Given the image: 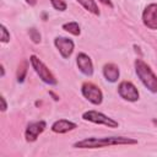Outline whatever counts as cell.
I'll list each match as a JSON object with an SVG mask.
<instances>
[{"instance_id":"cell-18","label":"cell","mask_w":157,"mask_h":157,"mask_svg":"<svg viewBox=\"0 0 157 157\" xmlns=\"http://www.w3.org/2000/svg\"><path fill=\"white\" fill-rule=\"evenodd\" d=\"M0 28H1V38L0 39H1L2 43H7L10 40V32L7 31V28L4 25H1Z\"/></svg>"},{"instance_id":"cell-7","label":"cell","mask_w":157,"mask_h":157,"mask_svg":"<svg viewBox=\"0 0 157 157\" xmlns=\"http://www.w3.org/2000/svg\"><path fill=\"white\" fill-rule=\"evenodd\" d=\"M47 128V123L44 120H39V121H32L27 125L26 131H25V137L26 141L28 142H33L37 140V137L45 130Z\"/></svg>"},{"instance_id":"cell-5","label":"cell","mask_w":157,"mask_h":157,"mask_svg":"<svg viewBox=\"0 0 157 157\" xmlns=\"http://www.w3.org/2000/svg\"><path fill=\"white\" fill-rule=\"evenodd\" d=\"M81 92H82L83 97L88 102H91L92 104L98 105L103 101V93H102V91L99 90L98 86H96L92 82H85L82 85V87H81Z\"/></svg>"},{"instance_id":"cell-9","label":"cell","mask_w":157,"mask_h":157,"mask_svg":"<svg viewBox=\"0 0 157 157\" xmlns=\"http://www.w3.org/2000/svg\"><path fill=\"white\" fill-rule=\"evenodd\" d=\"M54 44L64 59H69L74 52V48H75L74 42L66 37H56L54 39Z\"/></svg>"},{"instance_id":"cell-13","label":"cell","mask_w":157,"mask_h":157,"mask_svg":"<svg viewBox=\"0 0 157 157\" xmlns=\"http://www.w3.org/2000/svg\"><path fill=\"white\" fill-rule=\"evenodd\" d=\"M80 5H82L88 12L93 13V15H99V9L97 6V4L94 2V0H76Z\"/></svg>"},{"instance_id":"cell-12","label":"cell","mask_w":157,"mask_h":157,"mask_svg":"<svg viewBox=\"0 0 157 157\" xmlns=\"http://www.w3.org/2000/svg\"><path fill=\"white\" fill-rule=\"evenodd\" d=\"M103 75L109 82H115L119 78V67L113 63L105 64L103 66Z\"/></svg>"},{"instance_id":"cell-10","label":"cell","mask_w":157,"mask_h":157,"mask_svg":"<svg viewBox=\"0 0 157 157\" xmlns=\"http://www.w3.org/2000/svg\"><path fill=\"white\" fill-rule=\"evenodd\" d=\"M76 63H77V66L80 69V71L86 75V76H92L93 74V64H92V60L91 58L85 54V53H80L76 58Z\"/></svg>"},{"instance_id":"cell-3","label":"cell","mask_w":157,"mask_h":157,"mask_svg":"<svg viewBox=\"0 0 157 157\" xmlns=\"http://www.w3.org/2000/svg\"><path fill=\"white\" fill-rule=\"evenodd\" d=\"M29 63H31L32 67L34 69V71L37 72V75L39 76V78H40L43 82H45V83H48V85H52V86H55V85L58 83V81H56L55 76L52 74V71H50V70L45 66V64H44L42 60H39L36 55H31Z\"/></svg>"},{"instance_id":"cell-1","label":"cell","mask_w":157,"mask_h":157,"mask_svg":"<svg viewBox=\"0 0 157 157\" xmlns=\"http://www.w3.org/2000/svg\"><path fill=\"white\" fill-rule=\"evenodd\" d=\"M137 140L125 136H105V137H87L74 144L76 148H101L114 145H136Z\"/></svg>"},{"instance_id":"cell-6","label":"cell","mask_w":157,"mask_h":157,"mask_svg":"<svg viewBox=\"0 0 157 157\" xmlns=\"http://www.w3.org/2000/svg\"><path fill=\"white\" fill-rule=\"evenodd\" d=\"M118 93L123 99L129 102H135L139 99V91L130 81H121L118 86Z\"/></svg>"},{"instance_id":"cell-14","label":"cell","mask_w":157,"mask_h":157,"mask_svg":"<svg viewBox=\"0 0 157 157\" xmlns=\"http://www.w3.org/2000/svg\"><path fill=\"white\" fill-rule=\"evenodd\" d=\"M27 69H28V61L27 60H22L18 65V69H17V81L18 82H23L25 81V77H26V74H27Z\"/></svg>"},{"instance_id":"cell-2","label":"cell","mask_w":157,"mask_h":157,"mask_svg":"<svg viewBox=\"0 0 157 157\" xmlns=\"http://www.w3.org/2000/svg\"><path fill=\"white\" fill-rule=\"evenodd\" d=\"M135 71L140 81L144 83V86L150 90L151 92H157V76L152 71V69L141 59L135 60Z\"/></svg>"},{"instance_id":"cell-20","label":"cell","mask_w":157,"mask_h":157,"mask_svg":"<svg viewBox=\"0 0 157 157\" xmlns=\"http://www.w3.org/2000/svg\"><path fill=\"white\" fill-rule=\"evenodd\" d=\"M99 2H102L103 5H105V6H108V7H110V9H113V2L110 1V0H98Z\"/></svg>"},{"instance_id":"cell-4","label":"cell","mask_w":157,"mask_h":157,"mask_svg":"<svg viewBox=\"0 0 157 157\" xmlns=\"http://www.w3.org/2000/svg\"><path fill=\"white\" fill-rule=\"evenodd\" d=\"M82 119L83 120H87V121H91V123H94V124H99V125H105L108 128H118L119 124L117 120L107 117L105 114L101 113V112H97V110H87L82 114Z\"/></svg>"},{"instance_id":"cell-22","label":"cell","mask_w":157,"mask_h":157,"mask_svg":"<svg viewBox=\"0 0 157 157\" xmlns=\"http://www.w3.org/2000/svg\"><path fill=\"white\" fill-rule=\"evenodd\" d=\"M0 69H1V77H4V75H5V69H4V66H2V65L0 66Z\"/></svg>"},{"instance_id":"cell-23","label":"cell","mask_w":157,"mask_h":157,"mask_svg":"<svg viewBox=\"0 0 157 157\" xmlns=\"http://www.w3.org/2000/svg\"><path fill=\"white\" fill-rule=\"evenodd\" d=\"M152 123H153L155 125H157V120H156V119H153V120H152Z\"/></svg>"},{"instance_id":"cell-19","label":"cell","mask_w":157,"mask_h":157,"mask_svg":"<svg viewBox=\"0 0 157 157\" xmlns=\"http://www.w3.org/2000/svg\"><path fill=\"white\" fill-rule=\"evenodd\" d=\"M0 102H1V112H5L7 109V103H6V99L4 96L0 97Z\"/></svg>"},{"instance_id":"cell-15","label":"cell","mask_w":157,"mask_h":157,"mask_svg":"<svg viewBox=\"0 0 157 157\" xmlns=\"http://www.w3.org/2000/svg\"><path fill=\"white\" fill-rule=\"evenodd\" d=\"M63 29H65L66 32L74 34V36H78L81 33V29H80V26L77 22H67V23H64L63 25Z\"/></svg>"},{"instance_id":"cell-17","label":"cell","mask_w":157,"mask_h":157,"mask_svg":"<svg viewBox=\"0 0 157 157\" xmlns=\"http://www.w3.org/2000/svg\"><path fill=\"white\" fill-rule=\"evenodd\" d=\"M28 34H29L31 39L33 40V43H39L40 42V33L36 28H29Z\"/></svg>"},{"instance_id":"cell-11","label":"cell","mask_w":157,"mask_h":157,"mask_svg":"<svg viewBox=\"0 0 157 157\" xmlns=\"http://www.w3.org/2000/svg\"><path fill=\"white\" fill-rule=\"evenodd\" d=\"M76 124L70 121V120H66V119H60V120H56L55 123H53L52 125V131L56 132V134H65V132H69L74 129H76Z\"/></svg>"},{"instance_id":"cell-21","label":"cell","mask_w":157,"mask_h":157,"mask_svg":"<svg viewBox=\"0 0 157 157\" xmlns=\"http://www.w3.org/2000/svg\"><path fill=\"white\" fill-rule=\"evenodd\" d=\"M26 2H27L28 5H31V6H34L36 2H37V0H26Z\"/></svg>"},{"instance_id":"cell-8","label":"cell","mask_w":157,"mask_h":157,"mask_svg":"<svg viewBox=\"0 0 157 157\" xmlns=\"http://www.w3.org/2000/svg\"><path fill=\"white\" fill-rule=\"evenodd\" d=\"M142 22L150 29H157V4H150L142 12Z\"/></svg>"},{"instance_id":"cell-16","label":"cell","mask_w":157,"mask_h":157,"mask_svg":"<svg viewBox=\"0 0 157 157\" xmlns=\"http://www.w3.org/2000/svg\"><path fill=\"white\" fill-rule=\"evenodd\" d=\"M50 2L53 5V7L58 11H65L66 7H67V5L64 0H50Z\"/></svg>"}]
</instances>
